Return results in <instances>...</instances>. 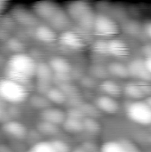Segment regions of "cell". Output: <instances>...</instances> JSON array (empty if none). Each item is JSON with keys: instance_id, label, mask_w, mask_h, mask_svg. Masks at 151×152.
Wrapping results in <instances>:
<instances>
[{"instance_id": "cell-35", "label": "cell", "mask_w": 151, "mask_h": 152, "mask_svg": "<svg viewBox=\"0 0 151 152\" xmlns=\"http://www.w3.org/2000/svg\"><path fill=\"white\" fill-rule=\"evenodd\" d=\"M6 4H7V3H6L5 1H1V0H0V13L5 9Z\"/></svg>"}, {"instance_id": "cell-29", "label": "cell", "mask_w": 151, "mask_h": 152, "mask_svg": "<svg viewBox=\"0 0 151 152\" xmlns=\"http://www.w3.org/2000/svg\"><path fill=\"white\" fill-rule=\"evenodd\" d=\"M80 110H82L84 115H89L88 118H93L96 116L97 110H98V109L96 108L95 105L93 106L90 104H83L82 108H80Z\"/></svg>"}, {"instance_id": "cell-16", "label": "cell", "mask_w": 151, "mask_h": 152, "mask_svg": "<svg viewBox=\"0 0 151 152\" xmlns=\"http://www.w3.org/2000/svg\"><path fill=\"white\" fill-rule=\"evenodd\" d=\"M101 90L105 94V95L116 98L122 94L123 88L116 81L111 79H104L100 86Z\"/></svg>"}, {"instance_id": "cell-22", "label": "cell", "mask_w": 151, "mask_h": 152, "mask_svg": "<svg viewBox=\"0 0 151 152\" xmlns=\"http://www.w3.org/2000/svg\"><path fill=\"white\" fill-rule=\"evenodd\" d=\"M62 126H63L64 130H66L67 132L71 133V134H77L84 130L83 120L75 119V118H68V117L65 119V121L63 122Z\"/></svg>"}, {"instance_id": "cell-39", "label": "cell", "mask_w": 151, "mask_h": 152, "mask_svg": "<svg viewBox=\"0 0 151 152\" xmlns=\"http://www.w3.org/2000/svg\"><path fill=\"white\" fill-rule=\"evenodd\" d=\"M28 152H33V151H28Z\"/></svg>"}, {"instance_id": "cell-32", "label": "cell", "mask_w": 151, "mask_h": 152, "mask_svg": "<svg viewBox=\"0 0 151 152\" xmlns=\"http://www.w3.org/2000/svg\"><path fill=\"white\" fill-rule=\"evenodd\" d=\"M143 29L145 31V34L151 39V21H148L147 23H145Z\"/></svg>"}, {"instance_id": "cell-14", "label": "cell", "mask_w": 151, "mask_h": 152, "mask_svg": "<svg viewBox=\"0 0 151 152\" xmlns=\"http://www.w3.org/2000/svg\"><path fill=\"white\" fill-rule=\"evenodd\" d=\"M36 76L38 79V85L39 86H48L51 80L53 78L54 74L53 70L51 69L49 64L47 63H39L36 66Z\"/></svg>"}, {"instance_id": "cell-4", "label": "cell", "mask_w": 151, "mask_h": 152, "mask_svg": "<svg viewBox=\"0 0 151 152\" xmlns=\"http://www.w3.org/2000/svg\"><path fill=\"white\" fill-rule=\"evenodd\" d=\"M127 117L139 125H151V108L144 101L132 102L126 107Z\"/></svg>"}, {"instance_id": "cell-24", "label": "cell", "mask_w": 151, "mask_h": 152, "mask_svg": "<svg viewBox=\"0 0 151 152\" xmlns=\"http://www.w3.org/2000/svg\"><path fill=\"white\" fill-rule=\"evenodd\" d=\"M83 126H84V130L92 134H96L101 129V126L99 122L93 118H88V117L85 118L83 119Z\"/></svg>"}, {"instance_id": "cell-2", "label": "cell", "mask_w": 151, "mask_h": 152, "mask_svg": "<svg viewBox=\"0 0 151 152\" xmlns=\"http://www.w3.org/2000/svg\"><path fill=\"white\" fill-rule=\"evenodd\" d=\"M66 12L70 20L77 21L83 29H93L96 14L88 3L83 1L71 2L68 4Z\"/></svg>"}, {"instance_id": "cell-11", "label": "cell", "mask_w": 151, "mask_h": 152, "mask_svg": "<svg viewBox=\"0 0 151 152\" xmlns=\"http://www.w3.org/2000/svg\"><path fill=\"white\" fill-rule=\"evenodd\" d=\"M41 118H42V120L50 122L59 126L60 125L63 124V122L67 118V115L62 110L59 108L49 107L42 110Z\"/></svg>"}, {"instance_id": "cell-21", "label": "cell", "mask_w": 151, "mask_h": 152, "mask_svg": "<svg viewBox=\"0 0 151 152\" xmlns=\"http://www.w3.org/2000/svg\"><path fill=\"white\" fill-rule=\"evenodd\" d=\"M101 152H129L124 140L121 141H109L105 142L101 148Z\"/></svg>"}, {"instance_id": "cell-36", "label": "cell", "mask_w": 151, "mask_h": 152, "mask_svg": "<svg viewBox=\"0 0 151 152\" xmlns=\"http://www.w3.org/2000/svg\"><path fill=\"white\" fill-rule=\"evenodd\" d=\"M144 102H146V103L151 108V95H149V96L144 100Z\"/></svg>"}, {"instance_id": "cell-1", "label": "cell", "mask_w": 151, "mask_h": 152, "mask_svg": "<svg viewBox=\"0 0 151 152\" xmlns=\"http://www.w3.org/2000/svg\"><path fill=\"white\" fill-rule=\"evenodd\" d=\"M36 62L30 55L23 53H15L6 64V77L23 85L36 76Z\"/></svg>"}, {"instance_id": "cell-34", "label": "cell", "mask_w": 151, "mask_h": 152, "mask_svg": "<svg viewBox=\"0 0 151 152\" xmlns=\"http://www.w3.org/2000/svg\"><path fill=\"white\" fill-rule=\"evenodd\" d=\"M144 61H145V64H146V66H147V68H148V69H149L150 73L151 74V57L145 58Z\"/></svg>"}, {"instance_id": "cell-7", "label": "cell", "mask_w": 151, "mask_h": 152, "mask_svg": "<svg viewBox=\"0 0 151 152\" xmlns=\"http://www.w3.org/2000/svg\"><path fill=\"white\" fill-rule=\"evenodd\" d=\"M61 9V7L51 1H40L36 2L33 5V12L36 17L49 21Z\"/></svg>"}, {"instance_id": "cell-20", "label": "cell", "mask_w": 151, "mask_h": 152, "mask_svg": "<svg viewBox=\"0 0 151 152\" xmlns=\"http://www.w3.org/2000/svg\"><path fill=\"white\" fill-rule=\"evenodd\" d=\"M46 98L51 103L62 104L67 101V95L61 88L53 87L46 92Z\"/></svg>"}, {"instance_id": "cell-6", "label": "cell", "mask_w": 151, "mask_h": 152, "mask_svg": "<svg viewBox=\"0 0 151 152\" xmlns=\"http://www.w3.org/2000/svg\"><path fill=\"white\" fill-rule=\"evenodd\" d=\"M129 77L138 79L139 81L151 82V74L150 73L144 60L134 59L127 65Z\"/></svg>"}, {"instance_id": "cell-8", "label": "cell", "mask_w": 151, "mask_h": 152, "mask_svg": "<svg viewBox=\"0 0 151 152\" xmlns=\"http://www.w3.org/2000/svg\"><path fill=\"white\" fill-rule=\"evenodd\" d=\"M59 40L62 45L72 50H80L85 45L83 37L77 32L70 29L63 31L59 37Z\"/></svg>"}, {"instance_id": "cell-30", "label": "cell", "mask_w": 151, "mask_h": 152, "mask_svg": "<svg viewBox=\"0 0 151 152\" xmlns=\"http://www.w3.org/2000/svg\"><path fill=\"white\" fill-rule=\"evenodd\" d=\"M7 45H8V46H9V48H10L11 50L17 52V53H20V51H21V50H22V48H23V45H22V43H21V42H20L18 39H15V38H12V39H10V40L8 41Z\"/></svg>"}, {"instance_id": "cell-28", "label": "cell", "mask_w": 151, "mask_h": 152, "mask_svg": "<svg viewBox=\"0 0 151 152\" xmlns=\"http://www.w3.org/2000/svg\"><path fill=\"white\" fill-rule=\"evenodd\" d=\"M57 152H70V147L67 142L61 140H53L51 142Z\"/></svg>"}, {"instance_id": "cell-17", "label": "cell", "mask_w": 151, "mask_h": 152, "mask_svg": "<svg viewBox=\"0 0 151 152\" xmlns=\"http://www.w3.org/2000/svg\"><path fill=\"white\" fill-rule=\"evenodd\" d=\"M35 36L38 40L47 44L53 43L56 39L55 30L53 29L51 27L45 25L38 26L35 30Z\"/></svg>"}, {"instance_id": "cell-23", "label": "cell", "mask_w": 151, "mask_h": 152, "mask_svg": "<svg viewBox=\"0 0 151 152\" xmlns=\"http://www.w3.org/2000/svg\"><path fill=\"white\" fill-rule=\"evenodd\" d=\"M37 129L43 134H45V135H54L55 134L58 133L59 126L54 125V124H52L50 122L42 120L41 122L38 123Z\"/></svg>"}, {"instance_id": "cell-25", "label": "cell", "mask_w": 151, "mask_h": 152, "mask_svg": "<svg viewBox=\"0 0 151 152\" xmlns=\"http://www.w3.org/2000/svg\"><path fill=\"white\" fill-rule=\"evenodd\" d=\"M30 103L34 108L41 109L42 110L51 107V102L48 101L47 98H44L41 95H35L31 98Z\"/></svg>"}, {"instance_id": "cell-37", "label": "cell", "mask_w": 151, "mask_h": 152, "mask_svg": "<svg viewBox=\"0 0 151 152\" xmlns=\"http://www.w3.org/2000/svg\"><path fill=\"white\" fill-rule=\"evenodd\" d=\"M72 152H87L83 147L82 148H77V149H76V150H74Z\"/></svg>"}, {"instance_id": "cell-31", "label": "cell", "mask_w": 151, "mask_h": 152, "mask_svg": "<svg viewBox=\"0 0 151 152\" xmlns=\"http://www.w3.org/2000/svg\"><path fill=\"white\" fill-rule=\"evenodd\" d=\"M93 73L94 74L95 77H106V76L109 74L107 69L100 66H95L93 69Z\"/></svg>"}, {"instance_id": "cell-19", "label": "cell", "mask_w": 151, "mask_h": 152, "mask_svg": "<svg viewBox=\"0 0 151 152\" xmlns=\"http://www.w3.org/2000/svg\"><path fill=\"white\" fill-rule=\"evenodd\" d=\"M107 70H108L109 74H110L116 77L125 78V77H129L127 65H125L124 63H121L118 61L110 62L107 67Z\"/></svg>"}, {"instance_id": "cell-5", "label": "cell", "mask_w": 151, "mask_h": 152, "mask_svg": "<svg viewBox=\"0 0 151 152\" xmlns=\"http://www.w3.org/2000/svg\"><path fill=\"white\" fill-rule=\"evenodd\" d=\"M96 35L104 37H113L119 32V26L117 22L110 16L103 13L96 14L93 29Z\"/></svg>"}, {"instance_id": "cell-27", "label": "cell", "mask_w": 151, "mask_h": 152, "mask_svg": "<svg viewBox=\"0 0 151 152\" xmlns=\"http://www.w3.org/2000/svg\"><path fill=\"white\" fill-rule=\"evenodd\" d=\"M93 50L99 54H109L108 52V40L101 38L95 41L93 45Z\"/></svg>"}, {"instance_id": "cell-9", "label": "cell", "mask_w": 151, "mask_h": 152, "mask_svg": "<svg viewBox=\"0 0 151 152\" xmlns=\"http://www.w3.org/2000/svg\"><path fill=\"white\" fill-rule=\"evenodd\" d=\"M108 52L109 55L124 58L130 54V47L123 39L113 37L108 40Z\"/></svg>"}, {"instance_id": "cell-12", "label": "cell", "mask_w": 151, "mask_h": 152, "mask_svg": "<svg viewBox=\"0 0 151 152\" xmlns=\"http://www.w3.org/2000/svg\"><path fill=\"white\" fill-rule=\"evenodd\" d=\"M3 130L7 134L11 135L14 138H17V139H22L27 134L26 126L23 124H21L20 122L13 121V120L5 122L3 126Z\"/></svg>"}, {"instance_id": "cell-33", "label": "cell", "mask_w": 151, "mask_h": 152, "mask_svg": "<svg viewBox=\"0 0 151 152\" xmlns=\"http://www.w3.org/2000/svg\"><path fill=\"white\" fill-rule=\"evenodd\" d=\"M142 52L144 53V55L146 56V58L151 57V45H147L143 47Z\"/></svg>"}, {"instance_id": "cell-18", "label": "cell", "mask_w": 151, "mask_h": 152, "mask_svg": "<svg viewBox=\"0 0 151 152\" xmlns=\"http://www.w3.org/2000/svg\"><path fill=\"white\" fill-rule=\"evenodd\" d=\"M123 92L127 97L135 101H141V99L146 96L143 91L142 90L141 86H139V84L135 82L127 83L123 88Z\"/></svg>"}, {"instance_id": "cell-10", "label": "cell", "mask_w": 151, "mask_h": 152, "mask_svg": "<svg viewBox=\"0 0 151 152\" xmlns=\"http://www.w3.org/2000/svg\"><path fill=\"white\" fill-rule=\"evenodd\" d=\"M96 108L108 114H116L119 110V103L117 101L108 95H101L95 99Z\"/></svg>"}, {"instance_id": "cell-26", "label": "cell", "mask_w": 151, "mask_h": 152, "mask_svg": "<svg viewBox=\"0 0 151 152\" xmlns=\"http://www.w3.org/2000/svg\"><path fill=\"white\" fill-rule=\"evenodd\" d=\"M33 152H57L51 142H40L36 143L30 150Z\"/></svg>"}, {"instance_id": "cell-38", "label": "cell", "mask_w": 151, "mask_h": 152, "mask_svg": "<svg viewBox=\"0 0 151 152\" xmlns=\"http://www.w3.org/2000/svg\"><path fill=\"white\" fill-rule=\"evenodd\" d=\"M2 115H3V113H2V109H1V106H0V118H2Z\"/></svg>"}, {"instance_id": "cell-15", "label": "cell", "mask_w": 151, "mask_h": 152, "mask_svg": "<svg viewBox=\"0 0 151 152\" xmlns=\"http://www.w3.org/2000/svg\"><path fill=\"white\" fill-rule=\"evenodd\" d=\"M12 16L17 21L26 26H33L37 22L36 14L25 10L24 8H15L12 11Z\"/></svg>"}, {"instance_id": "cell-13", "label": "cell", "mask_w": 151, "mask_h": 152, "mask_svg": "<svg viewBox=\"0 0 151 152\" xmlns=\"http://www.w3.org/2000/svg\"><path fill=\"white\" fill-rule=\"evenodd\" d=\"M48 64L54 75H69L71 71V64L62 57H53Z\"/></svg>"}, {"instance_id": "cell-3", "label": "cell", "mask_w": 151, "mask_h": 152, "mask_svg": "<svg viewBox=\"0 0 151 152\" xmlns=\"http://www.w3.org/2000/svg\"><path fill=\"white\" fill-rule=\"evenodd\" d=\"M28 95V92L24 85L7 77L0 78V99L10 103H20Z\"/></svg>"}]
</instances>
